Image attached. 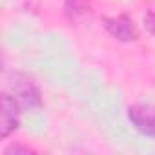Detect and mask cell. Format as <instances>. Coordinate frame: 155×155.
<instances>
[{
    "label": "cell",
    "instance_id": "cell-1",
    "mask_svg": "<svg viewBox=\"0 0 155 155\" xmlns=\"http://www.w3.org/2000/svg\"><path fill=\"white\" fill-rule=\"evenodd\" d=\"M131 124L144 135L155 137V108L153 106H133L128 111Z\"/></svg>",
    "mask_w": 155,
    "mask_h": 155
},
{
    "label": "cell",
    "instance_id": "cell-2",
    "mask_svg": "<svg viewBox=\"0 0 155 155\" xmlns=\"http://www.w3.org/2000/svg\"><path fill=\"white\" fill-rule=\"evenodd\" d=\"M106 28H108V31L113 37L120 38V40H133V38H137V29H135L133 22L128 17H124V15L117 17V18H108L106 20Z\"/></svg>",
    "mask_w": 155,
    "mask_h": 155
},
{
    "label": "cell",
    "instance_id": "cell-3",
    "mask_svg": "<svg viewBox=\"0 0 155 155\" xmlns=\"http://www.w3.org/2000/svg\"><path fill=\"white\" fill-rule=\"evenodd\" d=\"M18 124L17 119V99L11 95H4V117H2V137H8Z\"/></svg>",
    "mask_w": 155,
    "mask_h": 155
},
{
    "label": "cell",
    "instance_id": "cell-4",
    "mask_svg": "<svg viewBox=\"0 0 155 155\" xmlns=\"http://www.w3.org/2000/svg\"><path fill=\"white\" fill-rule=\"evenodd\" d=\"M15 95L26 106H38V102H40L38 91H37V88L29 81H22V82L18 81V82H15Z\"/></svg>",
    "mask_w": 155,
    "mask_h": 155
},
{
    "label": "cell",
    "instance_id": "cell-5",
    "mask_svg": "<svg viewBox=\"0 0 155 155\" xmlns=\"http://www.w3.org/2000/svg\"><path fill=\"white\" fill-rule=\"evenodd\" d=\"M86 8V0H66V13L69 17H77Z\"/></svg>",
    "mask_w": 155,
    "mask_h": 155
},
{
    "label": "cell",
    "instance_id": "cell-6",
    "mask_svg": "<svg viewBox=\"0 0 155 155\" xmlns=\"http://www.w3.org/2000/svg\"><path fill=\"white\" fill-rule=\"evenodd\" d=\"M144 22H146V26H148V29L155 35V11H151V13H148V17L144 18Z\"/></svg>",
    "mask_w": 155,
    "mask_h": 155
}]
</instances>
